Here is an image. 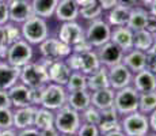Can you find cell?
Here are the masks:
<instances>
[{
  "label": "cell",
  "instance_id": "cell-1",
  "mask_svg": "<svg viewBox=\"0 0 156 136\" xmlns=\"http://www.w3.org/2000/svg\"><path fill=\"white\" fill-rule=\"evenodd\" d=\"M19 82L30 89H42L50 83L46 64L44 61H30L20 68Z\"/></svg>",
  "mask_w": 156,
  "mask_h": 136
},
{
  "label": "cell",
  "instance_id": "cell-2",
  "mask_svg": "<svg viewBox=\"0 0 156 136\" xmlns=\"http://www.w3.org/2000/svg\"><path fill=\"white\" fill-rule=\"evenodd\" d=\"M20 31H22V38L30 45H40L49 37V26L46 19L37 15H33L27 20H25L20 25Z\"/></svg>",
  "mask_w": 156,
  "mask_h": 136
},
{
  "label": "cell",
  "instance_id": "cell-3",
  "mask_svg": "<svg viewBox=\"0 0 156 136\" xmlns=\"http://www.w3.org/2000/svg\"><path fill=\"white\" fill-rule=\"evenodd\" d=\"M65 63L71 68V71L82 72L84 75H91L92 72H95L102 65L95 49L87 50V52H80V53L72 52L65 59Z\"/></svg>",
  "mask_w": 156,
  "mask_h": 136
},
{
  "label": "cell",
  "instance_id": "cell-4",
  "mask_svg": "<svg viewBox=\"0 0 156 136\" xmlns=\"http://www.w3.org/2000/svg\"><path fill=\"white\" fill-rule=\"evenodd\" d=\"M80 124H82L80 113L68 105H64L55 112V127L60 134L75 136Z\"/></svg>",
  "mask_w": 156,
  "mask_h": 136
},
{
  "label": "cell",
  "instance_id": "cell-5",
  "mask_svg": "<svg viewBox=\"0 0 156 136\" xmlns=\"http://www.w3.org/2000/svg\"><path fill=\"white\" fill-rule=\"evenodd\" d=\"M121 129L126 136H147L151 131L148 114L136 110L133 113L121 116Z\"/></svg>",
  "mask_w": 156,
  "mask_h": 136
},
{
  "label": "cell",
  "instance_id": "cell-6",
  "mask_svg": "<svg viewBox=\"0 0 156 136\" xmlns=\"http://www.w3.org/2000/svg\"><path fill=\"white\" fill-rule=\"evenodd\" d=\"M139 95L140 93L133 86H126L124 89L115 90L114 95V108L119 116L133 113L139 110Z\"/></svg>",
  "mask_w": 156,
  "mask_h": 136
},
{
  "label": "cell",
  "instance_id": "cell-7",
  "mask_svg": "<svg viewBox=\"0 0 156 136\" xmlns=\"http://www.w3.org/2000/svg\"><path fill=\"white\" fill-rule=\"evenodd\" d=\"M40 52L45 61H57L65 60L72 53V48L57 37H48L40 44Z\"/></svg>",
  "mask_w": 156,
  "mask_h": 136
},
{
  "label": "cell",
  "instance_id": "cell-8",
  "mask_svg": "<svg viewBox=\"0 0 156 136\" xmlns=\"http://www.w3.org/2000/svg\"><path fill=\"white\" fill-rule=\"evenodd\" d=\"M33 57H34L33 45H30L27 41L22 38V40L14 42V44H10L4 60L14 67L22 68L27 63L33 61Z\"/></svg>",
  "mask_w": 156,
  "mask_h": 136
},
{
  "label": "cell",
  "instance_id": "cell-9",
  "mask_svg": "<svg viewBox=\"0 0 156 136\" xmlns=\"http://www.w3.org/2000/svg\"><path fill=\"white\" fill-rule=\"evenodd\" d=\"M67 97H68V90L65 89V86L50 82L42 89V97H41L40 106H44L56 112L57 109L67 105Z\"/></svg>",
  "mask_w": 156,
  "mask_h": 136
},
{
  "label": "cell",
  "instance_id": "cell-10",
  "mask_svg": "<svg viewBox=\"0 0 156 136\" xmlns=\"http://www.w3.org/2000/svg\"><path fill=\"white\" fill-rule=\"evenodd\" d=\"M84 35H86V40L92 45V48L97 49V48H99L110 41L112 26L106 20L98 18V19H94L90 22L88 27L84 31Z\"/></svg>",
  "mask_w": 156,
  "mask_h": 136
},
{
  "label": "cell",
  "instance_id": "cell-11",
  "mask_svg": "<svg viewBox=\"0 0 156 136\" xmlns=\"http://www.w3.org/2000/svg\"><path fill=\"white\" fill-rule=\"evenodd\" d=\"M57 38L72 48L73 45L84 40L86 35L83 27L76 20H71V22H62V25L58 29V33H57Z\"/></svg>",
  "mask_w": 156,
  "mask_h": 136
},
{
  "label": "cell",
  "instance_id": "cell-12",
  "mask_svg": "<svg viewBox=\"0 0 156 136\" xmlns=\"http://www.w3.org/2000/svg\"><path fill=\"white\" fill-rule=\"evenodd\" d=\"M97 54H98V59H99L101 64L110 68V67H113V65L122 63L125 52L118 45L109 41L105 45H102V46L97 48Z\"/></svg>",
  "mask_w": 156,
  "mask_h": 136
},
{
  "label": "cell",
  "instance_id": "cell-13",
  "mask_svg": "<svg viewBox=\"0 0 156 136\" xmlns=\"http://www.w3.org/2000/svg\"><path fill=\"white\" fill-rule=\"evenodd\" d=\"M107 74H109L110 87H112L113 90L124 89V87L130 86L132 84L133 72H132L125 64H122V63L107 68Z\"/></svg>",
  "mask_w": 156,
  "mask_h": 136
},
{
  "label": "cell",
  "instance_id": "cell-14",
  "mask_svg": "<svg viewBox=\"0 0 156 136\" xmlns=\"http://www.w3.org/2000/svg\"><path fill=\"white\" fill-rule=\"evenodd\" d=\"M42 61L46 64L49 79L52 83L61 84V86H65L68 83L72 71L65 63V60H57V61H45V60H42Z\"/></svg>",
  "mask_w": 156,
  "mask_h": 136
},
{
  "label": "cell",
  "instance_id": "cell-15",
  "mask_svg": "<svg viewBox=\"0 0 156 136\" xmlns=\"http://www.w3.org/2000/svg\"><path fill=\"white\" fill-rule=\"evenodd\" d=\"M8 4V13H10V22L22 25L25 20L33 17L31 3L29 0H10Z\"/></svg>",
  "mask_w": 156,
  "mask_h": 136
},
{
  "label": "cell",
  "instance_id": "cell-16",
  "mask_svg": "<svg viewBox=\"0 0 156 136\" xmlns=\"http://www.w3.org/2000/svg\"><path fill=\"white\" fill-rule=\"evenodd\" d=\"M8 95H10L12 109L31 105V89L23 84L22 82H16L11 89H8Z\"/></svg>",
  "mask_w": 156,
  "mask_h": 136
},
{
  "label": "cell",
  "instance_id": "cell-17",
  "mask_svg": "<svg viewBox=\"0 0 156 136\" xmlns=\"http://www.w3.org/2000/svg\"><path fill=\"white\" fill-rule=\"evenodd\" d=\"M98 128H99L101 136L107 132L121 129V116L115 110V108L112 106L109 109L101 110V120L98 123Z\"/></svg>",
  "mask_w": 156,
  "mask_h": 136
},
{
  "label": "cell",
  "instance_id": "cell-18",
  "mask_svg": "<svg viewBox=\"0 0 156 136\" xmlns=\"http://www.w3.org/2000/svg\"><path fill=\"white\" fill-rule=\"evenodd\" d=\"M35 109H37V106H34V105L12 109V112H14L12 128H15L16 131H20V129H25V128L34 125Z\"/></svg>",
  "mask_w": 156,
  "mask_h": 136
},
{
  "label": "cell",
  "instance_id": "cell-19",
  "mask_svg": "<svg viewBox=\"0 0 156 136\" xmlns=\"http://www.w3.org/2000/svg\"><path fill=\"white\" fill-rule=\"evenodd\" d=\"M110 41L118 45L125 53L133 49V30L128 26H117L112 29Z\"/></svg>",
  "mask_w": 156,
  "mask_h": 136
},
{
  "label": "cell",
  "instance_id": "cell-20",
  "mask_svg": "<svg viewBox=\"0 0 156 136\" xmlns=\"http://www.w3.org/2000/svg\"><path fill=\"white\" fill-rule=\"evenodd\" d=\"M132 86L139 93H148L156 90V75L148 69H143L133 74Z\"/></svg>",
  "mask_w": 156,
  "mask_h": 136
},
{
  "label": "cell",
  "instance_id": "cell-21",
  "mask_svg": "<svg viewBox=\"0 0 156 136\" xmlns=\"http://www.w3.org/2000/svg\"><path fill=\"white\" fill-rule=\"evenodd\" d=\"M79 10L80 7L73 0H58L55 17L57 18V20H61V22H71L79 18Z\"/></svg>",
  "mask_w": 156,
  "mask_h": 136
},
{
  "label": "cell",
  "instance_id": "cell-22",
  "mask_svg": "<svg viewBox=\"0 0 156 136\" xmlns=\"http://www.w3.org/2000/svg\"><path fill=\"white\" fill-rule=\"evenodd\" d=\"M20 68L8 64L5 60L0 61V90H8L19 82Z\"/></svg>",
  "mask_w": 156,
  "mask_h": 136
},
{
  "label": "cell",
  "instance_id": "cell-23",
  "mask_svg": "<svg viewBox=\"0 0 156 136\" xmlns=\"http://www.w3.org/2000/svg\"><path fill=\"white\" fill-rule=\"evenodd\" d=\"M67 105L80 113L91 105V91L88 89L68 91Z\"/></svg>",
  "mask_w": 156,
  "mask_h": 136
},
{
  "label": "cell",
  "instance_id": "cell-24",
  "mask_svg": "<svg viewBox=\"0 0 156 136\" xmlns=\"http://www.w3.org/2000/svg\"><path fill=\"white\" fill-rule=\"evenodd\" d=\"M114 95H115V90H113L112 87L91 91V105L99 110L109 109L114 106Z\"/></svg>",
  "mask_w": 156,
  "mask_h": 136
},
{
  "label": "cell",
  "instance_id": "cell-25",
  "mask_svg": "<svg viewBox=\"0 0 156 136\" xmlns=\"http://www.w3.org/2000/svg\"><path fill=\"white\" fill-rule=\"evenodd\" d=\"M145 59H147L145 52L133 48L132 50H129V52L124 54L122 64H125L133 74H136V72L145 69Z\"/></svg>",
  "mask_w": 156,
  "mask_h": 136
},
{
  "label": "cell",
  "instance_id": "cell-26",
  "mask_svg": "<svg viewBox=\"0 0 156 136\" xmlns=\"http://www.w3.org/2000/svg\"><path fill=\"white\" fill-rule=\"evenodd\" d=\"M106 87H110L107 67L101 65V67L95 72H92L91 75H87V89H88L90 91L106 89Z\"/></svg>",
  "mask_w": 156,
  "mask_h": 136
},
{
  "label": "cell",
  "instance_id": "cell-27",
  "mask_svg": "<svg viewBox=\"0 0 156 136\" xmlns=\"http://www.w3.org/2000/svg\"><path fill=\"white\" fill-rule=\"evenodd\" d=\"M129 14H130V8L125 7V6H121V4H115L113 8L109 10L106 22L112 27L126 26L128 19H129Z\"/></svg>",
  "mask_w": 156,
  "mask_h": 136
},
{
  "label": "cell",
  "instance_id": "cell-28",
  "mask_svg": "<svg viewBox=\"0 0 156 136\" xmlns=\"http://www.w3.org/2000/svg\"><path fill=\"white\" fill-rule=\"evenodd\" d=\"M30 3H31L33 14L44 19H49L55 15L58 0H31Z\"/></svg>",
  "mask_w": 156,
  "mask_h": 136
},
{
  "label": "cell",
  "instance_id": "cell-29",
  "mask_svg": "<svg viewBox=\"0 0 156 136\" xmlns=\"http://www.w3.org/2000/svg\"><path fill=\"white\" fill-rule=\"evenodd\" d=\"M53 125H55V112L44 106H37L33 127H35L40 131H44V129L50 128Z\"/></svg>",
  "mask_w": 156,
  "mask_h": 136
},
{
  "label": "cell",
  "instance_id": "cell-30",
  "mask_svg": "<svg viewBox=\"0 0 156 136\" xmlns=\"http://www.w3.org/2000/svg\"><path fill=\"white\" fill-rule=\"evenodd\" d=\"M148 14H149V11H147V8L139 7V6L130 8V14H129V19H128L126 26L130 30H133V31L144 29Z\"/></svg>",
  "mask_w": 156,
  "mask_h": 136
},
{
  "label": "cell",
  "instance_id": "cell-31",
  "mask_svg": "<svg viewBox=\"0 0 156 136\" xmlns=\"http://www.w3.org/2000/svg\"><path fill=\"white\" fill-rule=\"evenodd\" d=\"M154 40H155V35L151 34L149 31H147L145 29L133 31V48L134 49L143 50V52L147 53L149 50V48H151Z\"/></svg>",
  "mask_w": 156,
  "mask_h": 136
},
{
  "label": "cell",
  "instance_id": "cell-32",
  "mask_svg": "<svg viewBox=\"0 0 156 136\" xmlns=\"http://www.w3.org/2000/svg\"><path fill=\"white\" fill-rule=\"evenodd\" d=\"M156 109V90L148 93H140L139 95V112L144 114L152 113Z\"/></svg>",
  "mask_w": 156,
  "mask_h": 136
},
{
  "label": "cell",
  "instance_id": "cell-33",
  "mask_svg": "<svg viewBox=\"0 0 156 136\" xmlns=\"http://www.w3.org/2000/svg\"><path fill=\"white\" fill-rule=\"evenodd\" d=\"M65 89L68 91H75V90H84L87 89V75L77 71H72L68 83L65 84Z\"/></svg>",
  "mask_w": 156,
  "mask_h": 136
},
{
  "label": "cell",
  "instance_id": "cell-34",
  "mask_svg": "<svg viewBox=\"0 0 156 136\" xmlns=\"http://www.w3.org/2000/svg\"><path fill=\"white\" fill-rule=\"evenodd\" d=\"M102 13H103V10H102V7L99 6V3L94 2L91 3V4L88 6H84V7H80L79 10V17H82L83 19L86 20H94V19H98V18H101Z\"/></svg>",
  "mask_w": 156,
  "mask_h": 136
},
{
  "label": "cell",
  "instance_id": "cell-35",
  "mask_svg": "<svg viewBox=\"0 0 156 136\" xmlns=\"http://www.w3.org/2000/svg\"><path fill=\"white\" fill-rule=\"evenodd\" d=\"M80 117H82V123H90V124H97L101 120V110L95 106L90 105L87 109L80 112Z\"/></svg>",
  "mask_w": 156,
  "mask_h": 136
},
{
  "label": "cell",
  "instance_id": "cell-36",
  "mask_svg": "<svg viewBox=\"0 0 156 136\" xmlns=\"http://www.w3.org/2000/svg\"><path fill=\"white\" fill-rule=\"evenodd\" d=\"M4 30L7 34L8 44H14V42L22 40V31H20V27L18 26V23L7 22L4 25Z\"/></svg>",
  "mask_w": 156,
  "mask_h": 136
},
{
  "label": "cell",
  "instance_id": "cell-37",
  "mask_svg": "<svg viewBox=\"0 0 156 136\" xmlns=\"http://www.w3.org/2000/svg\"><path fill=\"white\" fill-rule=\"evenodd\" d=\"M12 124H14L12 108H2L0 109V129L12 128Z\"/></svg>",
  "mask_w": 156,
  "mask_h": 136
},
{
  "label": "cell",
  "instance_id": "cell-38",
  "mask_svg": "<svg viewBox=\"0 0 156 136\" xmlns=\"http://www.w3.org/2000/svg\"><path fill=\"white\" fill-rule=\"evenodd\" d=\"M75 136H101V132L97 124L82 123Z\"/></svg>",
  "mask_w": 156,
  "mask_h": 136
},
{
  "label": "cell",
  "instance_id": "cell-39",
  "mask_svg": "<svg viewBox=\"0 0 156 136\" xmlns=\"http://www.w3.org/2000/svg\"><path fill=\"white\" fill-rule=\"evenodd\" d=\"M8 40H7V34H5V30H4V25H0V57L2 60L5 59V54H7L8 50Z\"/></svg>",
  "mask_w": 156,
  "mask_h": 136
},
{
  "label": "cell",
  "instance_id": "cell-40",
  "mask_svg": "<svg viewBox=\"0 0 156 136\" xmlns=\"http://www.w3.org/2000/svg\"><path fill=\"white\" fill-rule=\"evenodd\" d=\"M10 22V13H8V4L0 2V25H5Z\"/></svg>",
  "mask_w": 156,
  "mask_h": 136
},
{
  "label": "cell",
  "instance_id": "cell-41",
  "mask_svg": "<svg viewBox=\"0 0 156 136\" xmlns=\"http://www.w3.org/2000/svg\"><path fill=\"white\" fill-rule=\"evenodd\" d=\"M92 49H94V48H92V45L90 44L86 38L83 41H80L79 44H76V45H73V46H72V52H77V53L87 52V50H92Z\"/></svg>",
  "mask_w": 156,
  "mask_h": 136
},
{
  "label": "cell",
  "instance_id": "cell-42",
  "mask_svg": "<svg viewBox=\"0 0 156 136\" xmlns=\"http://www.w3.org/2000/svg\"><path fill=\"white\" fill-rule=\"evenodd\" d=\"M144 29L147 30V31H149L151 34H156V17L152 14H148V17H147V22H145V26H144Z\"/></svg>",
  "mask_w": 156,
  "mask_h": 136
},
{
  "label": "cell",
  "instance_id": "cell-43",
  "mask_svg": "<svg viewBox=\"0 0 156 136\" xmlns=\"http://www.w3.org/2000/svg\"><path fill=\"white\" fill-rule=\"evenodd\" d=\"M145 69L154 72L156 75V56L147 52V59H145Z\"/></svg>",
  "mask_w": 156,
  "mask_h": 136
},
{
  "label": "cell",
  "instance_id": "cell-44",
  "mask_svg": "<svg viewBox=\"0 0 156 136\" xmlns=\"http://www.w3.org/2000/svg\"><path fill=\"white\" fill-rule=\"evenodd\" d=\"M2 108H12L8 90H0V109Z\"/></svg>",
  "mask_w": 156,
  "mask_h": 136
},
{
  "label": "cell",
  "instance_id": "cell-45",
  "mask_svg": "<svg viewBox=\"0 0 156 136\" xmlns=\"http://www.w3.org/2000/svg\"><path fill=\"white\" fill-rule=\"evenodd\" d=\"M18 136H41V131L35 127H29V128L18 131Z\"/></svg>",
  "mask_w": 156,
  "mask_h": 136
},
{
  "label": "cell",
  "instance_id": "cell-46",
  "mask_svg": "<svg viewBox=\"0 0 156 136\" xmlns=\"http://www.w3.org/2000/svg\"><path fill=\"white\" fill-rule=\"evenodd\" d=\"M98 3L103 11H109L110 8H113L117 4V0H98Z\"/></svg>",
  "mask_w": 156,
  "mask_h": 136
},
{
  "label": "cell",
  "instance_id": "cell-47",
  "mask_svg": "<svg viewBox=\"0 0 156 136\" xmlns=\"http://www.w3.org/2000/svg\"><path fill=\"white\" fill-rule=\"evenodd\" d=\"M60 135H61V134L57 131V128L55 125L50 127V128L44 129V131H41V136H60Z\"/></svg>",
  "mask_w": 156,
  "mask_h": 136
},
{
  "label": "cell",
  "instance_id": "cell-48",
  "mask_svg": "<svg viewBox=\"0 0 156 136\" xmlns=\"http://www.w3.org/2000/svg\"><path fill=\"white\" fill-rule=\"evenodd\" d=\"M148 120H149V128H151V131L156 132V109L152 113L148 114Z\"/></svg>",
  "mask_w": 156,
  "mask_h": 136
},
{
  "label": "cell",
  "instance_id": "cell-49",
  "mask_svg": "<svg viewBox=\"0 0 156 136\" xmlns=\"http://www.w3.org/2000/svg\"><path fill=\"white\" fill-rule=\"evenodd\" d=\"M117 4H121V6H125L128 8H133L139 4L137 0H117Z\"/></svg>",
  "mask_w": 156,
  "mask_h": 136
},
{
  "label": "cell",
  "instance_id": "cell-50",
  "mask_svg": "<svg viewBox=\"0 0 156 136\" xmlns=\"http://www.w3.org/2000/svg\"><path fill=\"white\" fill-rule=\"evenodd\" d=\"M0 136H18V131L15 128L0 129Z\"/></svg>",
  "mask_w": 156,
  "mask_h": 136
},
{
  "label": "cell",
  "instance_id": "cell-51",
  "mask_svg": "<svg viewBox=\"0 0 156 136\" xmlns=\"http://www.w3.org/2000/svg\"><path fill=\"white\" fill-rule=\"evenodd\" d=\"M73 2L76 3L79 7H84V6H88V4H91V3L97 2V0H73Z\"/></svg>",
  "mask_w": 156,
  "mask_h": 136
},
{
  "label": "cell",
  "instance_id": "cell-52",
  "mask_svg": "<svg viewBox=\"0 0 156 136\" xmlns=\"http://www.w3.org/2000/svg\"><path fill=\"white\" fill-rule=\"evenodd\" d=\"M102 136H126L122 132V129H117V131H112V132H107V134L102 135Z\"/></svg>",
  "mask_w": 156,
  "mask_h": 136
},
{
  "label": "cell",
  "instance_id": "cell-53",
  "mask_svg": "<svg viewBox=\"0 0 156 136\" xmlns=\"http://www.w3.org/2000/svg\"><path fill=\"white\" fill-rule=\"evenodd\" d=\"M149 14H152V15H155V17H156V0H154V2H152V4L151 6H149Z\"/></svg>",
  "mask_w": 156,
  "mask_h": 136
},
{
  "label": "cell",
  "instance_id": "cell-54",
  "mask_svg": "<svg viewBox=\"0 0 156 136\" xmlns=\"http://www.w3.org/2000/svg\"><path fill=\"white\" fill-rule=\"evenodd\" d=\"M148 53H151V54H154V56H156V37H155V40H154V42H152L151 48H149Z\"/></svg>",
  "mask_w": 156,
  "mask_h": 136
},
{
  "label": "cell",
  "instance_id": "cell-55",
  "mask_svg": "<svg viewBox=\"0 0 156 136\" xmlns=\"http://www.w3.org/2000/svg\"><path fill=\"white\" fill-rule=\"evenodd\" d=\"M137 2L141 3V4L145 6V7H149V6L152 4V2H154V0H137Z\"/></svg>",
  "mask_w": 156,
  "mask_h": 136
},
{
  "label": "cell",
  "instance_id": "cell-56",
  "mask_svg": "<svg viewBox=\"0 0 156 136\" xmlns=\"http://www.w3.org/2000/svg\"><path fill=\"white\" fill-rule=\"evenodd\" d=\"M147 136H156V132H154V131H149L148 134H147Z\"/></svg>",
  "mask_w": 156,
  "mask_h": 136
},
{
  "label": "cell",
  "instance_id": "cell-57",
  "mask_svg": "<svg viewBox=\"0 0 156 136\" xmlns=\"http://www.w3.org/2000/svg\"><path fill=\"white\" fill-rule=\"evenodd\" d=\"M0 2H3V3H8L10 0H0Z\"/></svg>",
  "mask_w": 156,
  "mask_h": 136
},
{
  "label": "cell",
  "instance_id": "cell-58",
  "mask_svg": "<svg viewBox=\"0 0 156 136\" xmlns=\"http://www.w3.org/2000/svg\"><path fill=\"white\" fill-rule=\"evenodd\" d=\"M60 136H72V135H62V134H61V135H60Z\"/></svg>",
  "mask_w": 156,
  "mask_h": 136
},
{
  "label": "cell",
  "instance_id": "cell-59",
  "mask_svg": "<svg viewBox=\"0 0 156 136\" xmlns=\"http://www.w3.org/2000/svg\"><path fill=\"white\" fill-rule=\"evenodd\" d=\"M0 61H2V57H0Z\"/></svg>",
  "mask_w": 156,
  "mask_h": 136
},
{
  "label": "cell",
  "instance_id": "cell-60",
  "mask_svg": "<svg viewBox=\"0 0 156 136\" xmlns=\"http://www.w3.org/2000/svg\"><path fill=\"white\" fill-rule=\"evenodd\" d=\"M155 37H156V34H155Z\"/></svg>",
  "mask_w": 156,
  "mask_h": 136
}]
</instances>
